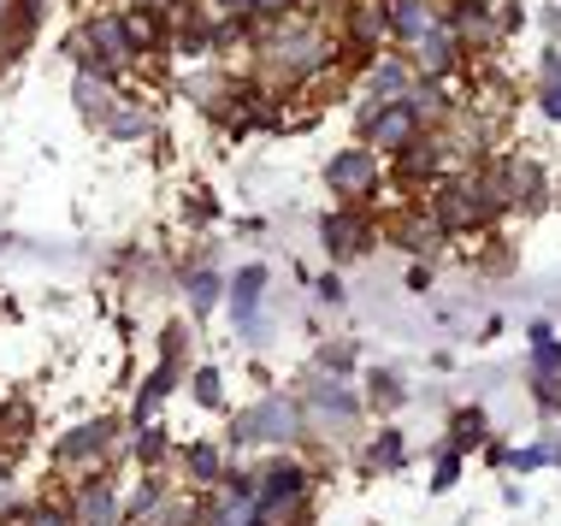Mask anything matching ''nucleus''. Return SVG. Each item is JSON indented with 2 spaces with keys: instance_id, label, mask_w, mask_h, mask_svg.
Segmentation results:
<instances>
[{
  "instance_id": "nucleus-19",
  "label": "nucleus",
  "mask_w": 561,
  "mask_h": 526,
  "mask_svg": "<svg viewBox=\"0 0 561 526\" xmlns=\"http://www.w3.org/2000/svg\"><path fill=\"white\" fill-rule=\"evenodd\" d=\"M543 113H550V118H561V83H550V89H543Z\"/></svg>"
},
{
  "instance_id": "nucleus-17",
  "label": "nucleus",
  "mask_w": 561,
  "mask_h": 526,
  "mask_svg": "<svg viewBox=\"0 0 561 526\" xmlns=\"http://www.w3.org/2000/svg\"><path fill=\"white\" fill-rule=\"evenodd\" d=\"M402 390H397V379L390 373H373V402H397Z\"/></svg>"
},
{
  "instance_id": "nucleus-13",
  "label": "nucleus",
  "mask_w": 561,
  "mask_h": 526,
  "mask_svg": "<svg viewBox=\"0 0 561 526\" xmlns=\"http://www.w3.org/2000/svg\"><path fill=\"white\" fill-rule=\"evenodd\" d=\"M184 468H190L195 485H219V479H225V473H219V449H207V444H202V449H190Z\"/></svg>"
},
{
  "instance_id": "nucleus-3",
  "label": "nucleus",
  "mask_w": 561,
  "mask_h": 526,
  "mask_svg": "<svg viewBox=\"0 0 561 526\" xmlns=\"http://www.w3.org/2000/svg\"><path fill=\"white\" fill-rule=\"evenodd\" d=\"M107 449H113V420H89V426H78L71 438H59V444H54V468L89 473V479H95V473H101V461H107Z\"/></svg>"
},
{
  "instance_id": "nucleus-10",
  "label": "nucleus",
  "mask_w": 561,
  "mask_h": 526,
  "mask_svg": "<svg viewBox=\"0 0 561 526\" xmlns=\"http://www.w3.org/2000/svg\"><path fill=\"white\" fill-rule=\"evenodd\" d=\"M437 19H444V12H437L432 0H385V30L397 42H414L420 30H432Z\"/></svg>"
},
{
  "instance_id": "nucleus-15",
  "label": "nucleus",
  "mask_w": 561,
  "mask_h": 526,
  "mask_svg": "<svg viewBox=\"0 0 561 526\" xmlns=\"http://www.w3.org/2000/svg\"><path fill=\"white\" fill-rule=\"evenodd\" d=\"M24 526H71V515H66V503H36L24 515Z\"/></svg>"
},
{
  "instance_id": "nucleus-4",
  "label": "nucleus",
  "mask_w": 561,
  "mask_h": 526,
  "mask_svg": "<svg viewBox=\"0 0 561 526\" xmlns=\"http://www.w3.org/2000/svg\"><path fill=\"white\" fill-rule=\"evenodd\" d=\"M408 54H414V59H408V66H414V78H449V71L455 66H461V36H455V30L444 24V19H437L432 30H420V36L414 42H408Z\"/></svg>"
},
{
  "instance_id": "nucleus-14",
  "label": "nucleus",
  "mask_w": 561,
  "mask_h": 526,
  "mask_svg": "<svg viewBox=\"0 0 561 526\" xmlns=\"http://www.w3.org/2000/svg\"><path fill=\"white\" fill-rule=\"evenodd\" d=\"M296 7H301V0H249V19L254 24H278V19H290Z\"/></svg>"
},
{
  "instance_id": "nucleus-6",
  "label": "nucleus",
  "mask_w": 561,
  "mask_h": 526,
  "mask_svg": "<svg viewBox=\"0 0 561 526\" xmlns=\"http://www.w3.org/2000/svg\"><path fill=\"white\" fill-rule=\"evenodd\" d=\"M408 83H414V66H408L402 54H385V59H367V95L360 101H373V107H402L408 101Z\"/></svg>"
},
{
  "instance_id": "nucleus-18",
  "label": "nucleus",
  "mask_w": 561,
  "mask_h": 526,
  "mask_svg": "<svg viewBox=\"0 0 561 526\" xmlns=\"http://www.w3.org/2000/svg\"><path fill=\"white\" fill-rule=\"evenodd\" d=\"M195 390H202V402H219V379H214V373H195Z\"/></svg>"
},
{
  "instance_id": "nucleus-8",
  "label": "nucleus",
  "mask_w": 561,
  "mask_h": 526,
  "mask_svg": "<svg viewBox=\"0 0 561 526\" xmlns=\"http://www.w3.org/2000/svg\"><path fill=\"white\" fill-rule=\"evenodd\" d=\"M320 237H325V249L337 254V261H348V254H360L373 243V219L360 214V207H337V214L320 225Z\"/></svg>"
},
{
  "instance_id": "nucleus-5",
  "label": "nucleus",
  "mask_w": 561,
  "mask_h": 526,
  "mask_svg": "<svg viewBox=\"0 0 561 526\" xmlns=\"http://www.w3.org/2000/svg\"><path fill=\"white\" fill-rule=\"evenodd\" d=\"M71 526H125V508H118V491L107 485V479H78V491H71L66 503Z\"/></svg>"
},
{
  "instance_id": "nucleus-2",
  "label": "nucleus",
  "mask_w": 561,
  "mask_h": 526,
  "mask_svg": "<svg viewBox=\"0 0 561 526\" xmlns=\"http://www.w3.org/2000/svg\"><path fill=\"white\" fill-rule=\"evenodd\" d=\"M325 184H331V195H337L343 207L373 202V190H378V155H373L367 142H360V148H337V155H331V167H325Z\"/></svg>"
},
{
  "instance_id": "nucleus-11",
  "label": "nucleus",
  "mask_w": 561,
  "mask_h": 526,
  "mask_svg": "<svg viewBox=\"0 0 561 526\" xmlns=\"http://www.w3.org/2000/svg\"><path fill=\"white\" fill-rule=\"evenodd\" d=\"M101 130H107L113 142H136V137H148V130H154V113H148L142 95H118V107H113V118Z\"/></svg>"
},
{
  "instance_id": "nucleus-7",
  "label": "nucleus",
  "mask_w": 561,
  "mask_h": 526,
  "mask_svg": "<svg viewBox=\"0 0 561 526\" xmlns=\"http://www.w3.org/2000/svg\"><path fill=\"white\" fill-rule=\"evenodd\" d=\"M385 0H348L343 7V42L355 48V59H373V48L385 42Z\"/></svg>"
},
{
  "instance_id": "nucleus-12",
  "label": "nucleus",
  "mask_w": 561,
  "mask_h": 526,
  "mask_svg": "<svg viewBox=\"0 0 561 526\" xmlns=\"http://www.w3.org/2000/svg\"><path fill=\"white\" fill-rule=\"evenodd\" d=\"M390 237H397L402 249H414V254H426V249H437V243H444V231L432 225V214H426V207H414V214H402L397 225H390Z\"/></svg>"
},
{
  "instance_id": "nucleus-16",
  "label": "nucleus",
  "mask_w": 561,
  "mask_h": 526,
  "mask_svg": "<svg viewBox=\"0 0 561 526\" xmlns=\"http://www.w3.org/2000/svg\"><path fill=\"white\" fill-rule=\"evenodd\" d=\"M136 456H142V461H160V456H165V438H160V426H148L142 438H136Z\"/></svg>"
},
{
  "instance_id": "nucleus-1",
  "label": "nucleus",
  "mask_w": 561,
  "mask_h": 526,
  "mask_svg": "<svg viewBox=\"0 0 561 526\" xmlns=\"http://www.w3.org/2000/svg\"><path fill=\"white\" fill-rule=\"evenodd\" d=\"M301 426H308V414H301L290 397H266V402H254V409L237 420L231 438H237L242 449H249V444H296Z\"/></svg>"
},
{
  "instance_id": "nucleus-9",
  "label": "nucleus",
  "mask_w": 561,
  "mask_h": 526,
  "mask_svg": "<svg viewBox=\"0 0 561 526\" xmlns=\"http://www.w3.org/2000/svg\"><path fill=\"white\" fill-rule=\"evenodd\" d=\"M71 95H78V113L89 125H107L118 107V78H101V71H78L71 78Z\"/></svg>"
}]
</instances>
